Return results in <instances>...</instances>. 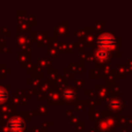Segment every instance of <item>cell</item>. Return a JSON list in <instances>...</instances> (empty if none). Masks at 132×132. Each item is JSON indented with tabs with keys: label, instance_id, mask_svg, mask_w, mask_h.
Instances as JSON below:
<instances>
[{
	"label": "cell",
	"instance_id": "3957f363",
	"mask_svg": "<svg viewBox=\"0 0 132 132\" xmlns=\"http://www.w3.org/2000/svg\"><path fill=\"white\" fill-rule=\"evenodd\" d=\"M96 57H97L98 59H101V60L107 59V58L109 57V51H104V50H101V49H98L97 52H96Z\"/></svg>",
	"mask_w": 132,
	"mask_h": 132
},
{
	"label": "cell",
	"instance_id": "7a4b0ae2",
	"mask_svg": "<svg viewBox=\"0 0 132 132\" xmlns=\"http://www.w3.org/2000/svg\"><path fill=\"white\" fill-rule=\"evenodd\" d=\"M24 121L20 117H13L8 122V129L13 132H20L24 129Z\"/></svg>",
	"mask_w": 132,
	"mask_h": 132
},
{
	"label": "cell",
	"instance_id": "277c9868",
	"mask_svg": "<svg viewBox=\"0 0 132 132\" xmlns=\"http://www.w3.org/2000/svg\"><path fill=\"white\" fill-rule=\"evenodd\" d=\"M7 97H8V93H7V90L4 88V87H0V103L5 102V101L7 100Z\"/></svg>",
	"mask_w": 132,
	"mask_h": 132
},
{
	"label": "cell",
	"instance_id": "6da1fadb",
	"mask_svg": "<svg viewBox=\"0 0 132 132\" xmlns=\"http://www.w3.org/2000/svg\"><path fill=\"white\" fill-rule=\"evenodd\" d=\"M97 44L101 50L109 51L115 48V45H116V39H115L114 35L109 34V32H105V34H102L98 37Z\"/></svg>",
	"mask_w": 132,
	"mask_h": 132
}]
</instances>
